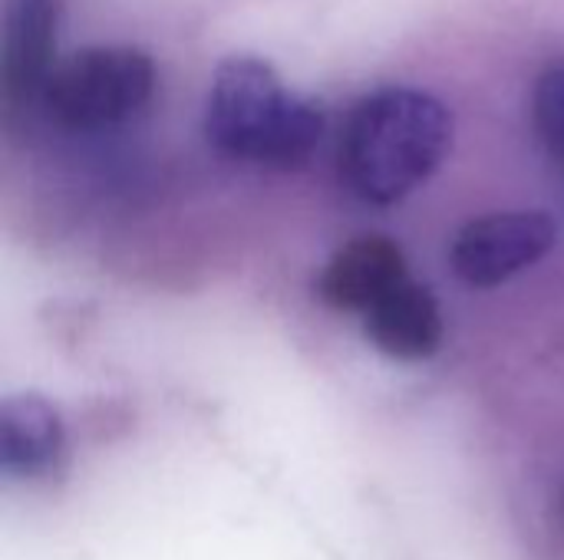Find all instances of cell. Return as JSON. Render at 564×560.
I'll list each match as a JSON object with an SVG mask.
<instances>
[{
  "label": "cell",
  "mask_w": 564,
  "mask_h": 560,
  "mask_svg": "<svg viewBox=\"0 0 564 560\" xmlns=\"http://www.w3.org/2000/svg\"><path fill=\"white\" fill-rule=\"evenodd\" d=\"M63 449V426L56 409L36 396H10L0 406V459L13 475L46 472Z\"/></svg>",
  "instance_id": "8"
},
{
  "label": "cell",
  "mask_w": 564,
  "mask_h": 560,
  "mask_svg": "<svg viewBox=\"0 0 564 560\" xmlns=\"http://www.w3.org/2000/svg\"><path fill=\"white\" fill-rule=\"evenodd\" d=\"M155 92V66L135 46H86L53 66L40 109L73 135L109 132L139 116Z\"/></svg>",
  "instance_id": "3"
},
{
  "label": "cell",
  "mask_w": 564,
  "mask_h": 560,
  "mask_svg": "<svg viewBox=\"0 0 564 560\" xmlns=\"http://www.w3.org/2000/svg\"><path fill=\"white\" fill-rule=\"evenodd\" d=\"M59 26V0H10L3 20L0 83L7 112L40 106L43 86L53 73Z\"/></svg>",
  "instance_id": "5"
},
{
  "label": "cell",
  "mask_w": 564,
  "mask_h": 560,
  "mask_svg": "<svg viewBox=\"0 0 564 560\" xmlns=\"http://www.w3.org/2000/svg\"><path fill=\"white\" fill-rule=\"evenodd\" d=\"M205 139L235 162L294 172L304 168L327 129L317 99L284 86L258 56H231L215 69L205 99Z\"/></svg>",
  "instance_id": "2"
},
{
  "label": "cell",
  "mask_w": 564,
  "mask_h": 560,
  "mask_svg": "<svg viewBox=\"0 0 564 560\" xmlns=\"http://www.w3.org/2000/svg\"><path fill=\"white\" fill-rule=\"evenodd\" d=\"M532 119L545 152L564 165V59L545 66L532 96Z\"/></svg>",
  "instance_id": "9"
},
{
  "label": "cell",
  "mask_w": 564,
  "mask_h": 560,
  "mask_svg": "<svg viewBox=\"0 0 564 560\" xmlns=\"http://www.w3.org/2000/svg\"><path fill=\"white\" fill-rule=\"evenodd\" d=\"M453 149V112L433 92L387 86L364 96L344 125L340 178L373 208L423 188Z\"/></svg>",
  "instance_id": "1"
},
{
  "label": "cell",
  "mask_w": 564,
  "mask_h": 560,
  "mask_svg": "<svg viewBox=\"0 0 564 560\" xmlns=\"http://www.w3.org/2000/svg\"><path fill=\"white\" fill-rule=\"evenodd\" d=\"M364 333L383 356L420 363L443 343V314L433 290L406 277L364 314Z\"/></svg>",
  "instance_id": "7"
},
{
  "label": "cell",
  "mask_w": 564,
  "mask_h": 560,
  "mask_svg": "<svg viewBox=\"0 0 564 560\" xmlns=\"http://www.w3.org/2000/svg\"><path fill=\"white\" fill-rule=\"evenodd\" d=\"M410 277L406 254L387 234H360L347 241L321 271L317 297L344 314H367L387 290Z\"/></svg>",
  "instance_id": "6"
},
{
  "label": "cell",
  "mask_w": 564,
  "mask_h": 560,
  "mask_svg": "<svg viewBox=\"0 0 564 560\" xmlns=\"http://www.w3.org/2000/svg\"><path fill=\"white\" fill-rule=\"evenodd\" d=\"M555 241L558 228L545 211H496L453 238L449 267L463 284L489 290L535 267Z\"/></svg>",
  "instance_id": "4"
}]
</instances>
